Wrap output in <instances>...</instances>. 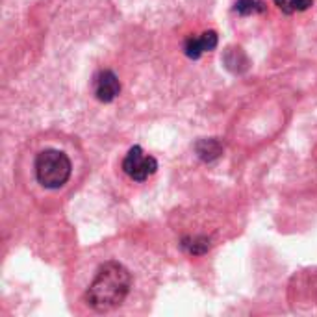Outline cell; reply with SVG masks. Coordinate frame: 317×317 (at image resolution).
<instances>
[{"mask_svg":"<svg viewBox=\"0 0 317 317\" xmlns=\"http://www.w3.org/2000/svg\"><path fill=\"white\" fill-rule=\"evenodd\" d=\"M130 287L132 275L126 267L119 261H106L98 267L84 299L95 312H110L123 304Z\"/></svg>","mask_w":317,"mask_h":317,"instance_id":"1","label":"cell"},{"mask_svg":"<svg viewBox=\"0 0 317 317\" xmlns=\"http://www.w3.org/2000/svg\"><path fill=\"white\" fill-rule=\"evenodd\" d=\"M72 164L69 156L56 148H45L36 156V178L46 190H60L71 178Z\"/></svg>","mask_w":317,"mask_h":317,"instance_id":"2","label":"cell"},{"mask_svg":"<svg viewBox=\"0 0 317 317\" xmlns=\"http://www.w3.org/2000/svg\"><path fill=\"white\" fill-rule=\"evenodd\" d=\"M123 171L136 182H145L148 176H152L158 171V162L154 156L143 152V148L136 145L128 150L123 160Z\"/></svg>","mask_w":317,"mask_h":317,"instance_id":"3","label":"cell"},{"mask_svg":"<svg viewBox=\"0 0 317 317\" xmlns=\"http://www.w3.org/2000/svg\"><path fill=\"white\" fill-rule=\"evenodd\" d=\"M93 93L100 102L108 104L115 100L121 93V82H119L117 74L112 71H100L93 78Z\"/></svg>","mask_w":317,"mask_h":317,"instance_id":"4","label":"cell"},{"mask_svg":"<svg viewBox=\"0 0 317 317\" xmlns=\"http://www.w3.org/2000/svg\"><path fill=\"white\" fill-rule=\"evenodd\" d=\"M195 152L202 162H214L223 154V143L217 138L210 139H200L195 145Z\"/></svg>","mask_w":317,"mask_h":317,"instance_id":"5","label":"cell"},{"mask_svg":"<svg viewBox=\"0 0 317 317\" xmlns=\"http://www.w3.org/2000/svg\"><path fill=\"white\" fill-rule=\"evenodd\" d=\"M180 247L188 254L202 256L212 249V241L206 235H188V237H184V240L180 241Z\"/></svg>","mask_w":317,"mask_h":317,"instance_id":"6","label":"cell"},{"mask_svg":"<svg viewBox=\"0 0 317 317\" xmlns=\"http://www.w3.org/2000/svg\"><path fill=\"white\" fill-rule=\"evenodd\" d=\"M225 65L228 71L232 72H243L249 67V60H247V56L243 54V50L241 48H228V50L225 52Z\"/></svg>","mask_w":317,"mask_h":317,"instance_id":"7","label":"cell"},{"mask_svg":"<svg viewBox=\"0 0 317 317\" xmlns=\"http://www.w3.org/2000/svg\"><path fill=\"white\" fill-rule=\"evenodd\" d=\"M235 11L240 15H251L254 11H266V4L260 0H237L235 2Z\"/></svg>","mask_w":317,"mask_h":317,"instance_id":"8","label":"cell"},{"mask_svg":"<svg viewBox=\"0 0 317 317\" xmlns=\"http://www.w3.org/2000/svg\"><path fill=\"white\" fill-rule=\"evenodd\" d=\"M184 54L190 58V60H199V58L204 54L200 37H190V39L184 43Z\"/></svg>","mask_w":317,"mask_h":317,"instance_id":"9","label":"cell"},{"mask_svg":"<svg viewBox=\"0 0 317 317\" xmlns=\"http://www.w3.org/2000/svg\"><path fill=\"white\" fill-rule=\"evenodd\" d=\"M200 43H202V48L204 52H210L214 50L215 46H217V34L215 32H204L202 36H200Z\"/></svg>","mask_w":317,"mask_h":317,"instance_id":"10","label":"cell"},{"mask_svg":"<svg viewBox=\"0 0 317 317\" xmlns=\"http://www.w3.org/2000/svg\"><path fill=\"white\" fill-rule=\"evenodd\" d=\"M313 4V0H292V10L293 11H304Z\"/></svg>","mask_w":317,"mask_h":317,"instance_id":"11","label":"cell"},{"mask_svg":"<svg viewBox=\"0 0 317 317\" xmlns=\"http://www.w3.org/2000/svg\"><path fill=\"white\" fill-rule=\"evenodd\" d=\"M275 4L278 6V8H280V10L284 11V13H287V15H289V13H293V10H292V0H275Z\"/></svg>","mask_w":317,"mask_h":317,"instance_id":"12","label":"cell"}]
</instances>
